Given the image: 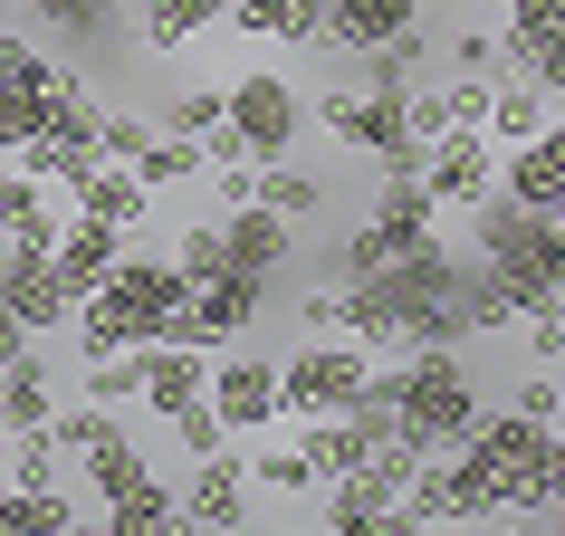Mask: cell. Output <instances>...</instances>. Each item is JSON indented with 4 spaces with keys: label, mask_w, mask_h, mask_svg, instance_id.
Instances as JSON below:
<instances>
[{
    "label": "cell",
    "mask_w": 565,
    "mask_h": 536,
    "mask_svg": "<svg viewBox=\"0 0 565 536\" xmlns=\"http://www.w3.org/2000/svg\"><path fill=\"white\" fill-rule=\"evenodd\" d=\"M221 106H231V135L249 144V163H278V153H298V135H307V96H298V77H278V67L221 77Z\"/></svg>",
    "instance_id": "obj_5"
},
{
    "label": "cell",
    "mask_w": 565,
    "mask_h": 536,
    "mask_svg": "<svg viewBox=\"0 0 565 536\" xmlns=\"http://www.w3.org/2000/svg\"><path fill=\"white\" fill-rule=\"evenodd\" d=\"M374 374V345L355 335H307L298 355L278 364V421H307V412H345Z\"/></svg>",
    "instance_id": "obj_4"
},
{
    "label": "cell",
    "mask_w": 565,
    "mask_h": 536,
    "mask_svg": "<svg viewBox=\"0 0 565 536\" xmlns=\"http://www.w3.org/2000/svg\"><path fill=\"white\" fill-rule=\"evenodd\" d=\"M259 307H268V278H249V268L192 278V307L173 317V345H202V355H221V345H239V335L259 326Z\"/></svg>",
    "instance_id": "obj_8"
},
{
    "label": "cell",
    "mask_w": 565,
    "mask_h": 536,
    "mask_svg": "<svg viewBox=\"0 0 565 536\" xmlns=\"http://www.w3.org/2000/svg\"><path fill=\"white\" fill-rule=\"evenodd\" d=\"M489 10H508V20H499V58H508V77L527 67V49H536L546 30H565V0H489Z\"/></svg>",
    "instance_id": "obj_30"
},
{
    "label": "cell",
    "mask_w": 565,
    "mask_h": 536,
    "mask_svg": "<svg viewBox=\"0 0 565 536\" xmlns=\"http://www.w3.org/2000/svg\"><path fill=\"white\" fill-rule=\"evenodd\" d=\"M0 87L49 96V87H58V58H49V49H39L30 30H0Z\"/></svg>",
    "instance_id": "obj_33"
},
{
    "label": "cell",
    "mask_w": 565,
    "mask_h": 536,
    "mask_svg": "<svg viewBox=\"0 0 565 536\" xmlns=\"http://www.w3.org/2000/svg\"><path fill=\"white\" fill-rule=\"evenodd\" d=\"M221 10H231V0H145V10H135V49H145V58H182L202 30H221Z\"/></svg>",
    "instance_id": "obj_22"
},
{
    "label": "cell",
    "mask_w": 565,
    "mask_h": 536,
    "mask_svg": "<svg viewBox=\"0 0 565 536\" xmlns=\"http://www.w3.org/2000/svg\"><path fill=\"white\" fill-rule=\"evenodd\" d=\"M211 412L231 421V441H259V431H278V355H259L249 335L239 345H221L211 355Z\"/></svg>",
    "instance_id": "obj_7"
},
{
    "label": "cell",
    "mask_w": 565,
    "mask_h": 536,
    "mask_svg": "<svg viewBox=\"0 0 565 536\" xmlns=\"http://www.w3.org/2000/svg\"><path fill=\"white\" fill-rule=\"evenodd\" d=\"M106 421H116L106 403H58V412H49V431H58V450H67V470L96 450V431H106Z\"/></svg>",
    "instance_id": "obj_39"
},
{
    "label": "cell",
    "mask_w": 565,
    "mask_h": 536,
    "mask_svg": "<svg viewBox=\"0 0 565 536\" xmlns=\"http://www.w3.org/2000/svg\"><path fill=\"white\" fill-rule=\"evenodd\" d=\"M307 116L327 125L335 144H355L374 173H393V163L422 173V144H413V125H403V87H327Z\"/></svg>",
    "instance_id": "obj_3"
},
{
    "label": "cell",
    "mask_w": 565,
    "mask_h": 536,
    "mask_svg": "<svg viewBox=\"0 0 565 536\" xmlns=\"http://www.w3.org/2000/svg\"><path fill=\"white\" fill-rule=\"evenodd\" d=\"M87 507L67 499L58 479H10L0 470V536H77Z\"/></svg>",
    "instance_id": "obj_16"
},
{
    "label": "cell",
    "mask_w": 565,
    "mask_h": 536,
    "mask_svg": "<svg viewBox=\"0 0 565 536\" xmlns=\"http://www.w3.org/2000/svg\"><path fill=\"white\" fill-rule=\"evenodd\" d=\"M470 221H479L470 231L479 268L518 298V317H536V307L565 298V231H556V211H527V202H508V192H489Z\"/></svg>",
    "instance_id": "obj_1"
},
{
    "label": "cell",
    "mask_w": 565,
    "mask_h": 536,
    "mask_svg": "<svg viewBox=\"0 0 565 536\" xmlns=\"http://www.w3.org/2000/svg\"><path fill=\"white\" fill-rule=\"evenodd\" d=\"M221 30L278 39V49H317V30H327V0H231V10H221Z\"/></svg>",
    "instance_id": "obj_21"
},
{
    "label": "cell",
    "mask_w": 565,
    "mask_h": 536,
    "mask_svg": "<svg viewBox=\"0 0 565 536\" xmlns=\"http://www.w3.org/2000/svg\"><path fill=\"white\" fill-rule=\"evenodd\" d=\"M173 268H182V278H221V268H231V239H221V221H182Z\"/></svg>",
    "instance_id": "obj_37"
},
{
    "label": "cell",
    "mask_w": 565,
    "mask_h": 536,
    "mask_svg": "<svg viewBox=\"0 0 565 536\" xmlns=\"http://www.w3.org/2000/svg\"><path fill=\"white\" fill-rule=\"evenodd\" d=\"M422 58H431V30H403L384 39V49H364V87H413Z\"/></svg>",
    "instance_id": "obj_34"
},
{
    "label": "cell",
    "mask_w": 565,
    "mask_h": 536,
    "mask_svg": "<svg viewBox=\"0 0 565 536\" xmlns=\"http://www.w3.org/2000/svg\"><path fill=\"white\" fill-rule=\"evenodd\" d=\"M249 507H259V489H249V450H202V460H182V527L192 536H239L249 527Z\"/></svg>",
    "instance_id": "obj_6"
},
{
    "label": "cell",
    "mask_w": 565,
    "mask_h": 536,
    "mask_svg": "<svg viewBox=\"0 0 565 536\" xmlns=\"http://www.w3.org/2000/svg\"><path fill=\"white\" fill-rule=\"evenodd\" d=\"M221 116H231V106H221V77H192V87H173V96H163V116H153V125H163V135H192V144H202V135H211Z\"/></svg>",
    "instance_id": "obj_31"
},
{
    "label": "cell",
    "mask_w": 565,
    "mask_h": 536,
    "mask_svg": "<svg viewBox=\"0 0 565 536\" xmlns=\"http://www.w3.org/2000/svg\"><path fill=\"white\" fill-rule=\"evenodd\" d=\"M374 231H384V249L403 259V249H422V239H441V202H431V182L413 173V163H393L384 182H374V211H364Z\"/></svg>",
    "instance_id": "obj_12"
},
{
    "label": "cell",
    "mask_w": 565,
    "mask_h": 536,
    "mask_svg": "<svg viewBox=\"0 0 565 536\" xmlns=\"http://www.w3.org/2000/svg\"><path fill=\"white\" fill-rule=\"evenodd\" d=\"M67 192L49 173H0V239H20V249H49V239L67 231Z\"/></svg>",
    "instance_id": "obj_14"
},
{
    "label": "cell",
    "mask_w": 565,
    "mask_h": 536,
    "mask_svg": "<svg viewBox=\"0 0 565 536\" xmlns=\"http://www.w3.org/2000/svg\"><path fill=\"white\" fill-rule=\"evenodd\" d=\"M135 173H145V192H173V182H192V173H211V153L192 144V135H153V144L135 153Z\"/></svg>",
    "instance_id": "obj_32"
},
{
    "label": "cell",
    "mask_w": 565,
    "mask_h": 536,
    "mask_svg": "<svg viewBox=\"0 0 565 536\" xmlns=\"http://www.w3.org/2000/svg\"><path fill=\"white\" fill-rule=\"evenodd\" d=\"M116 249H125V231H116V221H96V211H67V231L49 239V268H58L67 288H77V298H87L96 278H106V268H116Z\"/></svg>",
    "instance_id": "obj_20"
},
{
    "label": "cell",
    "mask_w": 565,
    "mask_h": 536,
    "mask_svg": "<svg viewBox=\"0 0 565 536\" xmlns=\"http://www.w3.org/2000/svg\"><path fill=\"white\" fill-rule=\"evenodd\" d=\"M422 182H431V202L441 211H479L499 192V144H489V125H450L422 144Z\"/></svg>",
    "instance_id": "obj_9"
},
{
    "label": "cell",
    "mask_w": 565,
    "mask_h": 536,
    "mask_svg": "<svg viewBox=\"0 0 565 536\" xmlns=\"http://www.w3.org/2000/svg\"><path fill=\"white\" fill-rule=\"evenodd\" d=\"M0 460H10V421H0Z\"/></svg>",
    "instance_id": "obj_51"
},
{
    "label": "cell",
    "mask_w": 565,
    "mask_h": 536,
    "mask_svg": "<svg viewBox=\"0 0 565 536\" xmlns=\"http://www.w3.org/2000/svg\"><path fill=\"white\" fill-rule=\"evenodd\" d=\"M163 431H173V450H182V460H202V450H221V441H231V421L211 412V393H202V403H182V412L163 421Z\"/></svg>",
    "instance_id": "obj_38"
},
{
    "label": "cell",
    "mask_w": 565,
    "mask_h": 536,
    "mask_svg": "<svg viewBox=\"0 0 565 536\" xmlns=\"http://www.w3.org/2000/svg\"><path fill=\"white\" fill-rule=\"evenodd\" d=\"M153 135H163L153 116H125V106H106V116H96V163H135Z\"/></svg>",
    "instance_id": "obj_36"
},
{
    "label": "cell",
    "mask_w": 565,
    "mask_h": 536,
    "mask_svg": "<svg viewBox=\"0 0 565 536\" xmlns=\"http://www.w3.org/2000/svg\"><path fill=\"white\" fill-rule=\"evenodd\" d=\"M546 116H556V96H546V87H536V77H518V87H499V96H489V144H527V135H536V125H546Z\"/></svg>",
    "instance_id": "obj_29"
},
{
    "label": "cell",
    "mask_w": 565,
    "mask_h": 536,
    "mask_svg": "<svg viewBox=\"0 0 565 536\" xmlns=\"http://www.w3.org/2000/svg\"><path fill=\"white\" fill-rule=\"evenodd\" d=\"M403 125H413V144L450 135V106H441V87H403Z\"/></svg>",
    "instance_id": "obj_45"
},
{
    "label": "cell",
    "mask_w": 565,
    "mask_h": 536,
    "mask_svg": "<svg viewBox=\"0 0 565 536\" xmlns=\"http://www.w3.org/2000/svg\"><path fill=\"white\" fill-rule=\"evenodd\" d=\"M450 67H460V77H508V58H499V30H450Z\"/></svg>",
    "instance_id": "obj_42"
},
{
    "label": "cell",
    "mask_w": 565,
    "mask_h": 536,
    "mask_svg": "<svg viewBox=\"0 0 565 536\" xmlns=\"http://www.w3.org/2000/svg\"><path fill=\"white\" fill-rule=\"evenodd\" d=\"M508 412H527V421H565L556 364H536V374H518V384H508Z\"/></svg>",
    "instance_id": "obj_41"
},
{
    "label": "cell",
    "mask_w": 565,
    "mask_h": 536,
    "mask_svg": "<svg viewBox=\"0 0 565 536\" xmlns=\"http://www.w3.org/2000/svg\"><path fill=\"white\" fill-rule=\"evenodd\" d=\"M39 39H58V49H96V39L116 30V0H30Z\"/></svg>",
    "instance_id": "obj_26"
},
{
    "label": "cell",
    "mask_w": 565,
    "mask_h": 536,
    "mask_svg": "<svg viewBox=\"0 0 565 536\" xmlns=\"http://www.w3.org/2000/svg\"><path fill=\"white\" fill-rule=\"evenodd\" d=\"M422 10H431V0H327V30H317V49L364 58V49H384V39L422 30Z\"/></svg>",
    "instance_id": "obj_13"
},
{
    "label": "cell",
    "mask_w": 565,
    "mask_h": 536,
    "mask_svg": "<svg viewBox=\"0 0 565 536\" xmlns=\"http://www.w3.org/2000/svg\"><path fill=\"white\" fill-rule=\"evenodd\" d=\"M0 307L30 335H58L67 317H77V288L49 268V249H20V239H10V249H0Z\"/></svg>",
    "instance_id": "obj_10"
},
{
    "label": "cell",
    "mask_w": 565,
    "mask_h": 536,
    "mask_svg": "<svg viewBox=\"0 0 565 536\" xmlns=\"http://www.w3.org/2000/svg\"><path fill=\"white\" fill-rule=\"evenodd\" d=\"M58 412V384H49V364H39V345L20 364H0V421L10 431H39V421Z\"/></svg>",
    "instance_id": "obj_24"
},
{
    "label": "cell",
    "mask_w": 565,
    "mask_h": 536,
    "mask_svg": "<svg viewBox=\"0 0 565 536\" xmlns=\"http://www.w3.org/2000/svg\"><path fill=\"white\" fill-rule=\"evenodd\" d=\"M221 239H231V268L278 278V268H288V249H298V221H278L268 202H239V211H221Z\"/></svg>",
    "instance_id": "obj_18"
},
{
    "label": "cell",
    "mask_w": 565,
    "mask_h": 536,
    "mask_svg": "<svg viewBox=\"0 0 565 536\" xmlns=\"http://www.w3.org/2000/svg\"><path fill=\"white\" fill-rule=\"evenodd\" d=\"M135 393H145V355H135V345L87 355V403H106V412H116V403H135Z\"/></svg>",
    "instance_id": "obj_35"
},
{
    "label": "cell",
    "mask_w": 565,
    "mask_h": 536,
    "mask_svg": "<svg viewBox=\"0 0 565 536\" xmlns=\"http://www.w3.org/2000/svg\"><path fill=\"white\" fill-rule=\"evenodd\" d=\"M135 355H145V393H135V403H145L153 421H173L182 403H202V384H211V355H202V345L153 335V345H135Z\"/></svg>",
    "instance_id": "obj_15"
},
{
    "label": "cell",
    "mask_w": 565,
    "mask_h": 536,
    "mask_svg": "<svg viewBox=\"0 0 565 536\" xmlns=\"http://www.w3.org/2000/svg\"><path fill=\"white\" fill-rule=\"evenodd\" d=\"M39 106H49V96L0 87V153H30V135H39Z\"/></svg>",
    "instance_id": "obj_44"
},
{
    "label": "cell",
    "mask_w": 565,
    "mask_h": 536,
    "mask_svg": "<svg viewBox=\"0 0 565 536\" xmlns=\"http://www.w3.org/2000/svg\"><path fill=\"white\" fill-rule=\"evenodd\" d=\"M518 77H536V87H546V96H565V30H546V39H536V49H527V67H518Z\"/></svg>",
    "instance_id": "obj_46"
},
{
    "label": "cell",
    "mask_w": 565,
    "mask_h": 536,
    "mask_svg": "<svg viewBox=\"0 0 565 536\" xmlns=\"http://www.w3.org/2000/svg\"><path fill=\"white\" fill-rule=\"evenodd\" d=\"M249 489H268V499H317V460H307L298 441H268V431H259V450H249Z\"/></svg>",
    "instance_id": "obj_27"
},
{
    "label": "cell",
    "mask_w": 565,
    "mask_h": 536,
    "mask_svg": "<svg viewBox=\"0 0 565 536\" xmlns=\"http://www.w3.org/2000/svg\"><path fill=\"white\" fill-rule=\"evenodd\" d=\"M546 517H565V489H556V499H546Z\"/></svg>",
    "instance_id": "obj_50"
},
{
    "label": "cell",
    "mask_w": 565,
    "mask_h": 536,
    "mask_svg": "<svg viewBox=\"0 0 565 536\" xmlns=\"http://www.w3.org/2000/svg\"><path fill=\"white\" fill-rule=\"evenodd\" d=\"M96 116H106V96H96L77 67H58V87H49V106H39V135H30V144H49V153H96Z\"/></svg>",
    "instance_id": "obj_19"
},
{
    "label": "cell",
    "mask_w": 565,
    "mask_h": 536,
    "mask_svg": "<svg viewBox=\"0 0 565 536\" xmlns=\"http://www.w3.org/2000/svg\"><path fill=\"white\" fill-rule=\"evenodd\" d=\"M77 470H87L96 507H106V499H116V489H135V479L153 470V460H145V450H135V441H125V421H106V431H96V450H87V460H77Z\"/></svg>",
    "instance_id": "obj_28"
},
{
    "label": "cell",
    "mask_w": 565,
    "mask_h": 536,
    "mask_svg": "<svg viewBox=\"0 0 565 536\" xmlns=\"http://www.w3.org/2000/svg\"><path fill=\"white\" fill-rule=\"evenodd\" d=\"M30 345H39V335L20 326V317H10V307H0V364H20V355H30Z\"/></svg>",
    "instance_id": "obj_48"
},
{
    "label": "cell",
    "mask_w": 565,
    "mask_h": 536,
    "mask_svg": "<svg viewBox=\"0 0 565 536\" xmlns=\"http://www.w3.org/2000/svg\"><path fill=\"white\" fill-rule=\"evenodd\" d=\"M77 211L116 221L125 239H145V221H153V192H145V173H135V163H96V173L77 182Z\"/></svg>",
    "instance_id": "obj_23"
},
{
    "label": "cell",
    "mask_w": 565,
    "mask_h": 536,
    "mask_svg": "<svg viewBox=\"0 0 565 536\" xmlns=\"http://www.w3.org/2000/svg\"><path fill=\"white\" fill-rule=\"evenodd\" d=\"M489 96H499V77H460V67L441 77V106H450V125H489Z\"/></svg>",
    "instance_id": "obj_43"
},
{
    "label": "cell",
    "mask_w": 565,
    "mask_h": 536,
    "mask_svg": "<svg viewBox=\"0 0 565 536\" xmlns=\"http://www.w3.org/2000/svg\"><path fill=\"white\" fill-rule=\"evenodd\" d=\"M499 192H508V202H527V211H556L565 202V116H546L527 144L499 153Z\"/></svg>",
    "instance_id": "obj_11"
},
{
    "label": "cell",
    "mask_w": 565,
    "mask_h": 536,
    "mask_svg": "<svg viewBox=\"0 0 565 536\" xmlns=\"http://www.w3.org/2000/svg\"><path fill=\"white\" fill-rule=\"evenodd\" d=\"M393 403H403V441H422L431 460L460 450V441H470V421L489 412L460 345H403V364H393Z\"/></svg>",
    "instance_id": "obj_2"
},
{
    "label": "cell",
    "mask_w": 565,
    "mask_h": 536,
    "mask_svg": "<svg viewBox=\"0 0 565 536\" xmlns=\"http://www.w3.org/2000/svg\"><path fill=\"white\" fill-rule=\"evenodd\" d=\"M249 202H268L278 211V221H317V211H327V182L307 173V163H288V153H278V163H259V192H249Z\"/></svg>",
    "instance_id": "obj_25"
},
{
    "label": "cell",
    "mask_w": 565,
    "mask_h": 536,
    "mask_svg": "<svg viewBox=\"0 0 565 536\" xmlns=\"http://www.w3.org/2000/svg\"><path fill=\"white\" fill-rule=\"evenodd\" d=\"M527 355H536V364H565V298H556V307H536V326H527Z\"/></svg>",
    "instance_id": "obj_47"
},
{
    "label": "cell",
    "mask_w": 565,
    "mask_h": 536,
    "mask_svg": "<svg viewBox=\"0 0 565 536\" xmlns=\"http://www.w3.org/2000/svg\"><path fill=\"white\" fill-rule=\"evenodd\" d=\"M384 259H393L384 231H374V221H355V231H345V249H327V278L345 288V278H364V268H384Z\"/></svg>",
    "instance_id": "obj_40"
},
{
    "label": "cell",
    "mask_w": 565,
    "mask_h": 536,
    "mask_svg": "<svg viewBox=\"0 0 565 536\" xmlns=\"http://www.w3.org/2000/svg\"><path fill=\"white\" fill-rule=\"evenodd\" d=\"M298 326H307V335H335V288H327V298H307V307H298Z\"/></svg>",
    "instance_id": "obj_49"
},
{
    "label": "cell",
    "mask_w": 565,
    "mask_h": 536,
    "mask_svg": "<svg viewBox=\"0 0 565 536\" xmlns=\"http://www.w3.org/2000/svg\"><path fill=\"white\" fill-rule=\"evenodd\" d=\"M96 527H106V536H173L182 527V479L173 470H145L135 489H116V499L96 507Z\"/></svg>",
    "instance_id": "obj_17"
}]
</instances>
